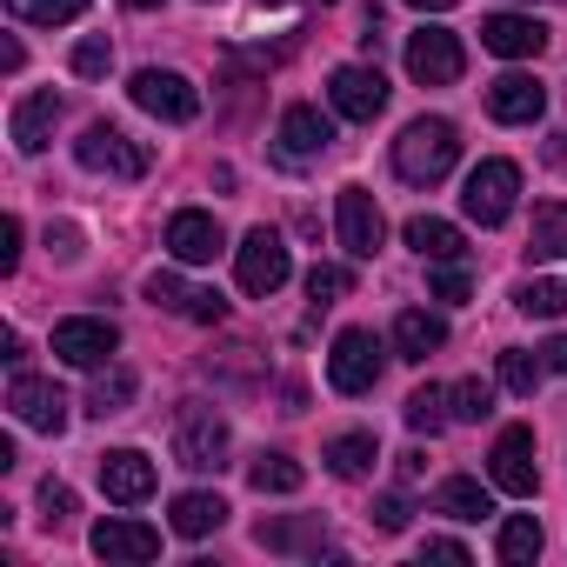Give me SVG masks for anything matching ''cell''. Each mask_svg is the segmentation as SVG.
Wrapping results in <instances>:
<instances>
[{
  "label": "cell",
  "mask_w": 567,
  "mask_h": 567,
  "mask_svg": "<svg viewBox=\"0 0 567 567\" xmlns=\"http://www.w3.org/2000/svg\"><path fill=\"white\" fill-rule=\"evenodd\" d=\"M454 154H461V134H454V121H408L401 127V141H394V174L401 181H414V187H434L447 167H454Z\"/></svg>",
  "instance_id": "cell-1"
},
{
  "label": "cell",
  "mask_w": 567,
  "mask_h": 567,
  "mask_svg": "<svg viewBox=\"0 0 567 567\" xmlns=\"http://www.w3.org/2000/svg\"><path fill=\"white\" fill-rule=\"evenodd\" d=\"M234 274H240V295H254V301L280 295V288H288V274H295L288 240H280L274 227H254V234L240 240V254H234Z\"/></svg>",
  "instance_id": "cell-2"
},
{
  "label": "cell",
  "mask_w": 567,
  "mask_h": 567,
  "mask_svg": "<svg viewBox=\"0 0 567 567\" xmlns=\"http://www.w3.org/2000/svg\"><path fill=\"white\" fill-rule=\"evenodd\" d=\"M74 154H81L87 174H107V181H141V174H147V147L127 141V134L107 127V121H94V127L74 141Z\"/></svg>",
  "instance_id": "cell-3"
},
{
  "label": "cell",
  "mask_w": 567,
  "mask_h": 567,
  "mask_svg": "<svg viewBox=\"0 0 567 567\" xmlns=\"http://www.w3.org/2000/svg\"><path fill=\"white\" fill-rule=\"evenodd\" d=\"M514 194H520V167H514V161H481V167L467 174V194H461V207H467V220H481V227H501V220L514 214Z\"/></svg>",
  "instance_id": "cell-4"
},
{
  "label": "cell",
  "mask_w": 567,
  "mask_h": 567,
  "mask_svg": "<svg viewBox=\"0 0 567 567\" xmlns=\"http://www.w3.org/2000/svg\"><path fill=\"white\" fill-rule=\"evenodd\" d=\"M174 461L194 467V474L220 467L227 461V421L214 408H181V421H174Z\"/></svg>",
  "instance_id": "cell-5"
},
{
  "label": "cell",
  "mask_w": 567,
  "mask_h": 567,
  "mask_svg": "<svg viewBox=\"0 0 567 567\" xmlns=\"http://www.w3.org/2000/svg\"><path fill=\"white\" fill-rule=\"evenodd\" d=\"M328 381H334V394H374V381H381V341L368 328H348L334 341V354H328Z\"/></svg>",
  "instance_id": "cell-6"
},
{
  "label": "cell",
  "mask_w": 567,
  "mask_h": 567,
  "mask_svg": "<svg viewBox=\"0 0 567 567\" xmlns=\"http://www.w3.org/2000/svg\"><path fill=\"white\" fill-rule=\"evenodd\" d=\"M461 68H467V54H461V41H454L447 28H421V34H408V74H414L421 87H447V81H461Z\"/></svg>",
  "instance_id": "cell-7"
},
{
  "label": "cell",
  "mask_w": 567,
  "mask_h": 567,
  "mask_svg": "<svg viewBox=\"0 0 567 567\" xmlns=\"http://www.w3.org/2000/svg\"><path fill=\"white\" fill-rule=\"evenodd\" d=\"M134 107H147L154 121H174V127H181V121L200 114V94H194L181 74H167V68H141V74H134Z\"/></svg>",
  "instance_id": "cell-8"
},
{
  "label": "cell",
  "mask_w": 567,
  "mask_h": 567,
  "mask_svg": "<svg viewBox=\"0 0 567 567\" xmlns=\"http://www.w3.org/2000/svg\"><path fill=\"white\" fill-rule=\"evenodd\" d=\"M334 220H341V247H348L354 260H374V247L388 240V220H381V207H374L368 187H341Z\"/></svg>",
  "instance_id": "cell-9"
},
{
  "label": "cell",
  "mask_w": 567,
  "mask_h": 567,
  "mask_svg": "<svg viewBox=\"0 0 567 567\" xmlns=\"http://www.w3.org/2000/svg\"><path fill=\"white\" fill-rule=\"evenodd\" d=\"M114 348H121V328L101 321V315H81V321H61L54 328V354L68 368H101V361H114Z\"/></svg>",
  "instance_id": "cell-10"
},
{
  "label": "cell",
  "mask_w": 567,
  "mask_h": 567,
  "mask_svg": "<svg viewBox=\"0 0 567 567\" xmlns=\"http://www.w3.org/2000/svg\"><path fill=\"white\" fill-rule=\"evenodd\" d=\"M487 474L501 494H534L540 474H534V427H501L494 454H487Z\"/></svg>",
  "instance_id": "cell-11"
},
{
  "label": "cell",
  "mask_w": 567,
  "mask_h": 567,
  "mask_svg": "<svg viewBox=\"0 0 567 567\" xmlns=\"http://www.w3.org/2000/svg\"><path fill=\"white\" fill-rule=\"evenodd\" d=\"M220 247H227V234H220V220H214V214H200V207H181V214L167 220V254H174L181 267H207Z\"/></svg>",
  "instance_id": "cell-12"
},
{
  "label": "cell",
  "mask_w": 567,
  "mask_h": 567,
  "mask_svg": "<svg viewBox=\"0 0 567 567\" xmlns=\"http://www.w3.org/2000/svg\"><path fill=\"white\" fill-rule=\"evenodd\" d=\"M8 408H14L28 427H41V434H61V427H68V394H61L54 381H41V374H14V381H8Z\"/></svg>",
  "instance_id": "cell-13"
},
{
  "label": "cell",
  "mask_w": 567,
  "mask_h": 567,
  "mask_svg": "<svg viewBox=\"0 0 567 567\" xmlns=\"http://www.w3.org/2000/svg\"><path fill=\"white\" fill-rule=\"evenodd\" d=\"M328 101H334V114H348V121H374V114L388 107V81H381V68H334Z\"/></svg>",
  "instance_id": "cell-14"
},
{
  "label": "cell",
  "mask_w": 567,
  "mask_h": 567,
  "mask_svg": "<svg viewBox=\"0 0 567 567\" xmlns=\"http://www.w3.org/2000/svg\"><path fill=\"white\" fill-rule=\"evenodd\" d=\"M101 487H107V501L141 507L154 494V461L141 447H114V454H101Z\"/></svg>",
  "instance_id": "cell-15"
},
{
  "label": "cell",
  "mask_w": 567,
  "mask_h": 567,
  "mask_svg": "<svg viewBox=\"0 0 567 567\" xmlns=\"http://www.w3.org/2000/svg\"><path fill=\"white\" fill-rule=\"evenodd\" d=\"M147 301H154V308H167V315H187V321H200V328L227 315V301H220V295L187 288L181 274H147Z\"/></svg>",
  "instance_id": "cell-16"
},
{
  "label": "cell",
  "mask_w": 567,
  "mask_h": 567,
  "mask_svg": "<svg viewBox=\"0 0 567 567\" xmlns=\"http://www.w3.org/2000/svg\"><path fill=\"white\" fill-rule=\"evenodd\" d=\"M481 48L501 54V61H534V54L547 48V28L527 21V14H487V21H481Z\"/></svg>",
  "instance_id": "cell-17"
},
{
  "label": "cell",
  "mask_w": 567,
  "mask_h": 567,
  "mask_svg": "<svg viewBox=\"0 0 567 567\" xmlns=\"http://www.w3.org/2000/svg\"><path fill=\"white\" fill-rule=\"evenodd\" d=\"M540 107H547V87H540L534 74H501V81L487 87V114H494V121H507V127L540 121Z\"/></svg>",
  "instance_id": "cell-18"
},
{
  "label": "cell",
  "mask_w": 567,
  "mask_h": 567,
  "mask_svg": "<svg viewBox=\"0 0 567 567\" xmlns=\"http://www.w3.org/2000/svg\"><path fill=\"white\" fill-rule=\"evenodd\" d=\"M328 141H334V121L321 114V107H288L280 114V154L288 161H315V154H328Z\"/></svg>",
  "instance_id": "cell-19"
},
{
  "label": "cell",
  "mask_w": 567,
  "mask_h": 567,
  "mask_svg": "<svg viewBox=\"0 0 567 567\" xmlns=\"http://www.w3.org/2000/svg\"><path fill=\"white\" fill-rule=\"evenodd\" d=\"M94 554L101 560H154L161 554V534L147 520H101L94 527Z\"/></svg>",
  "instance_id": "cell-20"
},
{
  "label": "cell",
  "mask_w": 567,
  "mask_h": 567,
  "mask_svg": "<svg viewBox=\"0 0 567 567\" xmlns=\"http://www.w3.org/2000/svg\"><path fill=\"white\" fill-rule=\"evenodd\" d=\"M54 121H61V101H54V87H41V94H28L21 107H14V147L21 154H41L48 141H54Z\"/></svg>",
  "instance_id": "cell-21"
},
{
  "label": "cell",
  "mask_w": 567,
  "mask_h": 567,
  "mask_svg": "<svg viewBox=\"0 0 567 567\" xmlns=\"http://www.w3.org/2000/svg\"><path fill=\"white\" fill-rule=\"evenodd\" d=\"M394 348H401V361H427L434 348H447V321L427 315V308H401V321H394Z\"/></svg>",
  "instance_id": "cell-22"
},
{
  "label": "cell",
  "mask_w": 567,
  "mask_h": 567,
  "mask_svg": "<svg viewBox=\"0 0 567 567\" xmlns=\"http://www.w3.org/2000/svg\"><path fill=\"white\" fill-rule=\"evenodd\" d=\"M408 247H414L421 260H461V254H467L461 227H454V220H434V214H414V220H408Z\"/></svg>",
  "instance_id": "cell-23"
},
{
  "label": "cell",
  "mask_w": 567,
  "mask_h": 567,
  "mask_svg": "<svg viewBox=\"0 0 567 567\" xmlns=\"http://www.w3.org/2000/svg\"><path fill=\"white\" fill-rule=\"evenodd\" d=\"M527 254H534V260H567V200H540V207H534Z\"/></svg>",
  "instance_id": "cell-24"
},
{
  "label": "cell",
  "mask_w": 567,
  "mask_h": 567,
  "mask_svg": "<svg viewBox=\"0 0 567 567\" xmlns=\"http://www.w3.org/2000/svg\"><path fill=\"white\" fill-rule=\"evenodd\" d=\"M220 520H227V501H220V494H181V501H174V534H187V540L214 534Z\"/></svg>",
  "instance_id": "cell-25"
},
{
  "label": "cell",
  "mask_w": 567,
  "mask_h": 567,
  "mask_svg": "<svg viewBox=\"0 0 567 567\" xmlns=\"http://www.w3.org/2000/svg\"><path fill=\"white\" fill-rule=\"evenodd\" d=\"M247 481H254V494H301L308 467H301V461H288V454H260V461L247 467Z\"/></svg>",
  "instance_id": "cell-26"
},
{
  "label": "cell",
  "mask_w": 567,
  "mask_h": 567,
  "mask_svg": "<svg viewBox=\"0 0 567 567\" xmlns=\"http://www.w3.org/2000/svg\"><path fill=\"white\" fill-rule=\"evenodd\" d=\"M434 507H441V514H454V520H481V514H494V501H487V487H481V481H467V474H454V481H441V494H434Z\"/></svg>",
  "instance_id": "cell-27"
},
{
  "label": "cell",
  "mask_w": 567,
  "mask_h": 567,
  "mask_svg": "<svg viewBox=\"0 0 567 567\" xmlns=\"http://www.w3.org/2000/svg\"><path fill=\"white\" fill-rule=\"evenodd\" d=\"M494 554H501L507 567H527V560L540 554V520H534V514H514V520H501V540H494Z\"/></svg>",
  "instance_id": "cell-28"
},
{
  "label": "cell",
  "mask_w": 567,
  "mask_h": 567,
  "mask_svg": "<svg viewBox=\"0 0 567 567\" xmlns=\"http://www.w3.org/2000/svg\"><path fill=\"white\" fill-rule=\"evenodd\" d=\"M328 467H334L341 481H361V474L374 467V434H341V441H328Z\"/></svg>",
  "instance_id": "cell-29"
},
{
  "label": "cell",
  "mask_w": 567,
  "mask_h": 567,
  "mask_svg": "<svg viewBox=\"0 0 567 567\" xmlns=\"http://www.w3.org/2000/svg\"><path fill=\"white\" fill-rule=\"evenodd\" d=\"M514 308H520V315H534V321H554V315L567 308V288H560V280H520Z\"/></svg>",
  "instance_id": "cell-30"
},
{
  "label": "cell",
  "mask_w": 567,
  "mask_h": 567,
  "mask_svg": "<svg viewBox=\"0 0 567 567\" xmlns=\"http://www.w3.org/2000/svg\"><path fill=\"white\" fill-rule=\"evenodd\" d=\"M8 8L34 28H61V21H81L87 14V0H8Z\"/></svg>",
  "instance_id": "cell-31"
},
{
  "label": "cell",
  "mask_w": 567,
  "mask_h": 567,
  "mask_svg": "<svg viewBox=\"0 0 567 567\" xmlns=\"http://www.w3.org/2000/svg\"><path fill=\"white\" fill-rule=\"evenodd\" d=\"M127 401H134V374H127V368L101 374V381H94V394H87V408H94V414H121Z\"/></svg>",
  "instance_id": "cell-32"
},
{
  "label": "cell",
  "mask_w": 567,
  "mask_h": 567,
  "mask_svg": "<svg viewBox=\"0 0 567 567\" xmlns=\"http://www.w3.org/2000/svg\"><path fill=\"white\" fill-rule=\"evenodd\" d=\"M540 354H520V348H507L501 354V388H514V394H534V381H540Z\"/></svg>",
  "instance_id": "cell-33"
},
{
  "label": "cell",
  "mask_w": 567,
  "mask_h": 567,
  "mask_svg": "<svg viewBox=\"0 0 567 567\" xmlns=\"http://www.w3.org/2000/svg\"><path fill=\"white\" fill-rule=\"evenodd\" d=\"M447 401H454V408H447L454 421H487V414H494V394H487V381H454V394H447Z\"/></svg>",
  "instance_id": "cell-34"
},
{
  "label": "cell",
  "mask_w": 567,
  "mask_h": 567,
  "mask_svg": "<svg viewBox=\"0 0 567 567\" xmlns=\"http://www.w3.org/2000/svg\"><path fill=\"white\" fill-rule=\"evenodd\" d=\"M441 421H454V414H447V394H441V388H414V394H408V427H427V434H434Z\"/></svg>",
  "instance_id": "cell-35"
},
{
  "label": "cell",
  "mask_w": 567,
  "mask_h": 567,
  "mask_svg": "<svg viewBox=\"0 0 567 567\" xmlns=\"http://www.w3.org/2000/svg\"><path fill=\"white\" fill-rule=\"evenodd\" d=\"M107 68H114V48H107V34H87V41L74 48V74H81V81H101Z\"/></svg>",
  "instance_id": "cell-36"
},
{
  "label": "cell",
  "mask_w": 567,
  "mask_h": 567,
  "mask_svg": "<svg viewBox=\"0 0 567 567\" xmlns=\"http://www.w3.org/2000/svg\"><path fill=\"white\" fill-rule=\"evenodd\" d=\"M260 547H321V527H308V520H301V527H295V520H288V527H280V520H260Z\"/></svg>",
  "instance_id": "cell-37"
},
{
  "label": "cell",
  "mask_w": 567,
  "mask_h": 567,
  "mask_svg": "<svg viewBox=\"0 0 567 567\" xmlns=\"http://www.w3.org/2000/svg\"><path fill=\"white\" fill-rule=\"evenodd\" d=\"M334 295H348V274H341V267H315V274H308V301H315V308H334Z\"/></svg>",
  "instance_id": "cell-38"
},
{
  "label": "cell",
  "mask_w": 567,
  "mask_h": 567,
  "mask_svg": "<svg viewBox=\"0 0 567 567\" xmlns=\"http://www.w3.org/2000/svg\"><path fill=\"white\" fill-rule=\"evenodd\" d=\"M434 301H467V267L461 260H434Z\"/></svg>",
  "instance_id": "cell-39"
},
{
  "label": "cell",
  "mask_w": 567,
  "mask_h": 567,
  "mask_svg": "<svg viewBox=\"0 0 567 567\" xmlns=\"http://www.w3.org/2000/svg\"><path fill=\"white\" fill-rule=\"evenodd\" d=\"M68 514H74V487L48 481V487H41V520H48V527H68Z\"/></svg>",
  "instance_id": "cell-40"
},
{
  "label": "cell",
  "mask_w": 567,
  "mask_h": 567,
  "mask_svg": "<svg viewBox=\"0 0 567 567\" xmlns=\"http://www.w3.org/2000/svg\"><path fill=\"white\" fill-rule=\"evenodd\" d=\"M408 514H414V507H408L401 494H381V501H374V527H381V534H401Z\"/></svg>",
  "instance_id": "cell-41"
},
{
  "label": "cell",
  "mask_w": 567,
  "mask_h": 567,
  "mask_svg": "<svg viewBox=\"0 0 567 567\" xmlns=\"http://www.w3.org/2000/svg\"><path fill=\"white\" fill-rule=\"evenodd\" d=\"M21 260V220L8 214V220H0V267H14Z\"/></svg>",
  "instance_id": "cell-42"
},
{
  "label": "cell",
  "mask_w": 567,
  "mask_h": 567,
  "mask_svg": "<svg viewBox=\"0 0 567 567\" xmlns=\"http://www.w3.org/2000/svg\"><path fill=\"white\" fill-rule=\"evenodd\" d=\"M421 560H454V567H467V547H461V540H421Z\"/></svg>",
  "instance_id": "cell-43"
},
{
  "label": "cell",
  "mask_w": 567,
  "mask_h": 567,
  "mask_svg": "<svg viewBox=\"0 0 567 567\" xmlns=\"http://www.w3.org/2000/svg\"><path fill=\"white\" fill-rule=\"evenodd\" d=\"M540 361H547V374H567V334H554V341L540 348Z\"/></svg>",
  "instance_id": "cell-44"
},
{
  "label": "cell",
  "mask_w": 567,
  "mask_h": 567,
  "mask_svg": "<svg viewBox=\"0 0 567 567\" xmlns=\"http://www.w3.org/2000/svg\"><path fill=\"white\" fill-rule=\"evenodd\" d=\"M421 467H427V454H421V447H408V454H401V481H421Z\"/></svg>",
  "instance_id": "cell-45"
},
{
  "label": "cell",
  "mask_w": 567,
  "mask_h": 567,
  "mask_svg": "<svg viewBox=\"0 0 567 567\" xmlns=\"http://www.w3.org/2000/svg\"><path fill=\"white\" fill-rule=\"evenodd\" d=\"M408 8H427V14H441V8H461V0H408Z\"/></svg>",
  "instance_id": "cell-46"
},
{
  "label": "cell",
  "mask_w": 567,
  "mask_h": 567,
  "mask_svg": "<svg viewBox=\"0 0 567 567\" xmlns=\"http://www.w3.org/2000/svg\"><path fill=\"white\" fill-rule=\"evenodd\" d=\"M127 8H161V0H127Z\"/></svg>",
  "instance_id": "cell-47"
}]
</instances>
